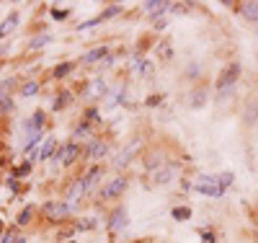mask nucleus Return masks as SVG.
<instances>
[{"instance_id": "nucleus-27", "label": "nucleus", "mask_w": 258, "mask_h": 243, "mask_svg": "<svg viewBox=\"0 0 258 243\" xmlns=\"http://www.w3.org/2000/svg\"><path fill=\"white\" fill-rule=\"evenodd\" d=\"M83 134H88V124H80L78 130H75V138H83Z\"/></svg>"}, {"instance_id": "nucleus-13", "label": "nucleus", "mask_w": 258, "mask_h": 243, "mask_svg": "<svg viewBox=\"0 0 258 243\" xmlns=\"http://www.w3.org/2000/svg\"><path fill=\"white\" fill-rule=\"evenodd\" d=\"M121 225H127V212L124 210H116L114 218H111V230H119Z\"/></svg>"}, {"instance_id": "nucleus-4", "label": "nucleus", "mask_w": 258, "mask_h": 243, "mask_svg": "<svg viewBox=\"0 0 258 243\" xmlns=\"http://www.w3.org/2000/svg\"><path fill=\"white\" fill-rule=\"evenodd\" d=\"M67 212H70V204H65V202H47L44 204V215L49 220H62Z\"/></svg>"}, {"instance_id": "nucleus-23", "label": "nucleus", "mask_w": 258, "mask_h": 243, "mask_svg": "<svg viewBox=\"0 0 258 243\" xmlns=\"http://www.w3.org/2000/svg\"><path fill=\"white\" fill-rule=\"evenodd\" d=\"M49 42V36H36L31 44H28V47H31V50H36V47H44V44H47Z\"/></svg>"}, {"instance_id": "nucleus-1", "label": "nucleus", "mask_w": 258, "mask_h": 243, "mask_svg": "<svg viewBox=\"0 0 258 243\" xmlns=\"http://www.w3.org/2000/svg\"><path fill=\"white\" fill-rule=\"evenodd\" d=\"M196 192H199V194H207V196H215V200H217V196H222V186H220V181L215 178V176H202L199 181H196V186H194Z\"/></svg>"}, {"instance_id": "nucleus-21", "label": "nucleus", "mask_w": 258, "mask_h": 243, "mask_svg": "<svg viewBox=\"0 0 258 243\" xmlns=\"http://www.w3.org/2000/svg\"><path fill=\"white\" fill-rule=\"evenodd\" d=\"M36 90H39V83H34V80H31V83H26V86H23V96H36Z\"/></svg>"}, {"instance_id": "nucleus-19", "label": "nucleus", "mask_w": 258, "mask_h": 243, "mask_svg": "<svg viewBox=\"0 0 258 243\" xmlns=\"http://www.w3.org/2000/svg\"><path fill=\"white\" fill-rule=\"evenodd\" d=\"M189 215H191L189 207H176V210H173V218H176V220H186Z\"/></svg>"}, {"instance_id": "nucleus-11", "label": "nucleus", "mask_w": 258, "mask_h": 243, "mask_svg": "<svg viewBox=\"0 0 258 243\" xmlns=\"http://www.w3.org/2000/svg\"><path fill=\"white\" fill-rule=\"evenodd\" d=\"M83 192H88V186H85V178H78V181H75V184H72V189H70V200L75 202V200H78V196L83 194Z\"/></svg>"}, {"instance_id": "nucleus-16", "label": "nucleus", "mask_w": 258, "mask_h": 243, "mask_svg": "<svg viewBox=\"0 0 258 243\" xmlns=\"http://www.w3.org/2000/svg\"><path fill=\"white\" fill-rule=\"evenodd\" d=\"M140 148V142H132V148L127 150V153H121V158H116V168H121V166H127L129 160H132V153Z\"/></svg>"}, {"instance_id": "nucleus-29", "label": "nucleus", "mask_w": 258, "mask_h": 243, "mask_svg": "<svg viewBox=\"0 0 258 243\" xmlns=\"http://www.w3.org/2000/svg\"><path fill=\"white\" fill-rule=\"evenodd\" d=\"M52 16H54V18H67V10H54Z\"/></svg>"}, {"instance_id": "nucleus-8", "label": "nucleus", "mask_w": 258, "mask_h": 243, "mask_svg": "<svg viewBox=\"0 0 258 243\" xmlns=\"http://www.w3.org/2000/svg\"><path fill=\"white\" fill-rule=\"evenodd\" d=\"M176 174H178L176 166H168V168H160V171L155 174V184H165V181H171Z\"/></svg>"}, {"instance_id": "nucleus-3", "label": "nucleus", "mask_w": 258, "mask_h": 243, "mask_svg": "<svg viewBox=\"0 0 258 243\" xmlns=\"http://www.w3.org/2000/svg\"><path fill=\"white\" fill-rule=\"evenodd\" d=\"M124 189H127V178L119 176V178L111 181V184H106V186L101 189V196H103V200H114V196H119Z\"/></svg>"}, {"instance_id": "nucleus-10", "label": "nucleus", "mask_w": 258, "mask_h": 243, "mask_svg": "<svg viewBox=\"0 0 258 243\" xmlns=\"http://www.w3.org/2000/svg\"><path fill=\"white\" fill-rule=\"evenodd\" d=\"M78 156H80V148L72 142V145H67V148H65V158H62V163H65V166H70V163H75V158H78Z\"/></svg>"}, {"instance_id": "nucleus-31", "label": "nucleus", "mask_w": 258, "mask_h": 243, "mask_svg": "<svg viewBox=\"0 0 258 243\" xmlns=\"http://www.w3.org/2000/svg\"><path fill=\"white\" fill-rule=\"evenodd\" d=\"M0 236H3V222H0Z\"/></svg>"}, {"instance_id": "nucleus-7", "label": "nucleus", "mask_w": 258, "mask_h": 243, "mask_svg": "<svg viewBox=\"0 0 258 243\" xmlns=\"http://www.w3.org/2000/svg\"><path fill=\"white\" fill-rule=\"evenodd\" d=\"M171 8V3H165V0H155V3H145V10L150 16H158V13H165Z\"/></svg>"}, {"instance_id": "nucleus-15", "label": "nucleus", "mask_w": 258, "mask_h": 243, "mask_svg": "<svg viewBox=\"0 0 258 243\" xmlns=\"http://www.w3.org/2000/svg\"><path fill=\"white\" fill-rule=\"evenodd\" d=\"M243 16L248 21H258V3H246L243 6Z\"/></svg>"}, {"instance_id": "nucleus-26", "label": "nucleus", "mask_w": 258, "mask_h": 243, "mask_svg": "<svg viewBox=\"0 0 258 243\" xmlns=\"http://www.w3.org/2000/svg\"><path fill=\"white\" fill-rule=\"evenodd\" d=\"M31 212H34V210H31V207H26V210H23V215H21V218H18V225H26V222H28V220H31Z\"/></svg>"}, {"instance_id": "nucleus-24", "label": "nucleus", "mask_w": 258, "mask_h": 243, "mask_svg": "<svg viewBox=\"0 0 258 243\" xmlns=\"http://www.w3.org/2000/svg\"><path fill=\"white\" fill-rule=\"evenodd\" d=\"M36 140H41V130H39V132H31V134H28V142H26V148H23V150H28V148H31Z\"/></svg>"}, {"instance_id": "nucleus-22", "label": "nucleus", "mask_w": 258, "mask_h": 243, "mask_svg": "<svg viewBox=\"0 0 258 243\" xmlns=\"http://www.w3.org/2000/svg\"><path fill=\"white\" fill-rule=\"evenodd\" d=\"M0 240H3V243H26V238H18L16 233H8L5 238H0Z\"/></svg>"}, {"instance_id": "nucleus-6", "label": "nucleus", "mask_w": 258, "mask_h": 243, "mask_svg": "<svg viewBox=\"0 0 258 243\" xmlns=\"http://www.w3.org/2000/svg\"><path fill=\"white\" fill-rule=\"evenodd\" d=\"M109 54V47H96V50H90L85 57H83V65H90V62H98L101 57Z\"/></svg>"}, {"instance_id": "nucleus-25", "label": "nucleus", "mask_w": 258, "mask_h": 243, "mask_svg": "<svg viewBox=\"0 0 258 243\" xmlns=\"http://www.w3.org/2000/svg\"><path fill=\"white\" fill-rule=\"evenodd\" d=\"M217 181H220V186H222V189H227V186L233 184V176H230V174H222V176H220Z\"/></svg>"}, {"instance_id": "nucleus-14", "label": "nucleus", "mask_w": 258, "mask_h": 243, "mask_svg": "<svg viewBox=\"0 0 258 243\" xmlns=\"http://www.w3.org/2000/svg\"><path fill=\"white\" fill-rule=\"evenodd\" d=\"M16 24H18V13H10V16H8V21H5L3 26H0V36L10 34V32H13V26H16Z\"/></svg>"}, {"instance_id": "nucleus-28", "label": "nucleus", "mask_w": 258, "mask_h": 243, "mask_svg": "<svg viewBox=\"0 0 258 243\" xmlns=\"http://www.w3.org/2000/svg\"><path fill=\"white\" fill-rule=\"evenodd\" d=\"M28 171H31V163H26V166H23V168H18V171H16V176H26Z\"/></svg>"}, {"instance_id": "nucleus-30", "label": "nucleus", "mask_w": 258, "mask_h": 243, "mask_svg": "<svg viewBox=\"0 0 258 243\" xmlns=\"http://www.w3.org/2000/svg\"><path fill=\"white\" fill-rule=\"evenodd\" d=\"M204 243H215V240H212V236H204Z\"/></svg>"}, {"instance_id": "nucleus-12", "label": "nucleus", "mask_w": 258, "mask_h": 243, "mask_svg": "<svg viewBox=\"0 0 258 243\" xmlns=\"http://www.w3.org/2000/svg\"><path fill=\"white\" fill-rule=\"evenodd\" d=\"M204 101H207V90H204V88H196L189 104L194 106V109H199V106H204Z\"/></svg>"}, {"instance_id": "nucleus-2", "label": "nucleus", "mask_w": 258, "mask_h": 243, "mask_svg": "<svg viewBox=\"0 0 258 243\" xmlns=\"http://www.w3.org/2000/svg\"><path fill=\"white\" fill-rule=\"evenodd\" d=\"M238 75H240V65H230L222 75H220V80H217V90H220V96H225V90H230L233 83L238 80Z\"/></svg>"}, {"instance_id": "nucleus-17", "label": "nucleus", "mask_w": 258, "mask_h": 243, "mask_svg": "<svg viewBox=\"0 0 258 243\" xmlns=\"http://www.w3.org/2000/svg\"><path fill=\"white\" fill-rule=\"evenodd\" d=\"M16 106H13V101H10V96L8 94H0V114H10Z\"/></svg>"}, {"instance_id": "nucleus-5", "label": "nucleus", "mask_w": 258, "mask_h": 243, "mask_svg": "<svg viewBox=\"0 0 258 243\" xmlns=\"http://www.w3.org/2000/svg\"><path fill=\"white\" fill-rule=\"evenodd\" d=\"M54 148H57V142H54V138H49L47 142H44L39 150H36V156H34V160H47L52 153H54Z\"/></svg>"}, {"instance_id": "nucleus-20", "label": "nucleus", "mask_w": 258, "mask_h": 243, "mask_svg": "<svg viewBox=\"0 0 258 243\" xmlns=\"http://www.w3.org/2000/svg\"><path fill=\"white\" fill-rule=\"evenodd\" d=\"M70 70H72V65H70V62H62V65L54 68V75H57V78H62V75H67Z\"/></svg>"}, {"instance_id": "nucleus-18", "label": "nucleus", "mask_w": 258, "mask_h": 243, "mask_svg": "<svg viewBox=\"0 0 258 243\" xmlns=\"http://www.w3.org/2000/svg\"><path fill=\"white\" fill-rule=\"evenodd\" d=\"M98 176H101V171H98V168H93V171H90V174L85 176V186L90 189V186H93L96 181H98Z\"/></svg>"}, {"instance_id": "nucleus-9", "label": "nucleus", "mask_w": 258, "mask_h": 243, "mask_svg": "<svg viewBox=\"0 0 258 243\" xmlns=\"http://www.w3.org/2000/svg\"><path fill=\"white\" fill-rule=\"evenodd\" d=\"M106 153H109V145H106V142H93V145H90V150H88V156L90 158H103Z\"/></svg>"}]
</instances>
